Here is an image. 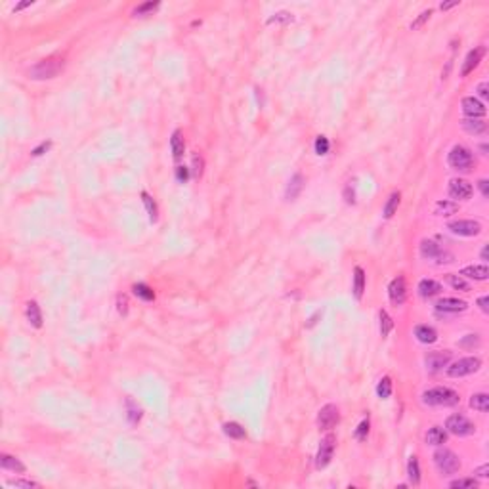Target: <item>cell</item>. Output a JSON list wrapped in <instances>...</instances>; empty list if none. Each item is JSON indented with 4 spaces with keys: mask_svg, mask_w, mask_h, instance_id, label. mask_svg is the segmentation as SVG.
Returning <instances> with one entry per match:
<instances>
[{
    "mask_svg": "<svg viewBox=\"0 0 489 489\" xmlns=\"http://www.w3.org/2000/svg\"><path fill=\"white\" fill-rule=\"evenodd\" d=\"M459 402H461L459 394L446 386H436V388L423 392V403L430 407H453Z\"/></svg>",
    "mask_w": 489,
    "mask_h": 489,
    "instance_id": "6da1fadb",
    "label": "cell"
},
{
    "mask_svg": "<svg viewBox=\"0 0 489 489\" xmlns=\"http://www.w3.org/2000/svg\"><path fill=\"white\" fill-rule=\"evenodd\" d=\"M293 21V13L289 11H277L273 13V17H270V23H289Z\"/></svg>",
    "mask_w": 489,
    "mask_h": 489,
    "instance_id": "7bdbcfd3",
    "label": "cell"
},
{
    "mask_svg": "<svg viewBox=\"0 0 489 489\" xmlns=\"http://www.w3.org/2000/svg\"><path fill=\"white\" fill-rule=\"evenodd\" d=\"M363 291H365V272L361 268H356L354 270V296L359 300L363 296Z\"/></svg>",
    "mask_w": 489,
    "mask_h": 489,
    "instance_id": "83f0119b",
    "label": "cell"
},
{
    "mask_svg": "<svg viewBox=\"0 0 489 489\" xmlns=\"http://www.w3.org/2000/svg\"><path fill=\"white\" fill-rule=\"evenodd\" d=\"M461 124H463V128H465L468 134H474V136L484 134V132L488 130V124H486L482 119H470V117H468V119H465Z\"/></svg>",
    "mask_w": 489,
    "mask_h": 489,
    "instance_id": "d4e9b609",
    "label": "cell"
},
{
    "mask_svg": "<svg viewBox=\"0 0 489 489\" xmlns=\"http://www.w3.org/2000/svg\"><path fill=\"white\" fill-rule=\"evenodd\" d=\"M33 4V0H27V2H21V4H17L15 8H13V11H19V10H23V8H27V6H31Z\"/></svg>",
    "mask_w": 489,
    "mask_h": 489,
    "instance_id": "11a10c76",
    "label": "cell"
},
{
    "mask_svg": "<svg viewBox=\"0 0 489 489\" xmlns=\"http://www.w3.org/2000/svg\"><path fill=\"white\" fill-rule=\"evenodd\" d=\"M447 163L453 170H461V172H467L470 170V166L474 163V155L472 151L465 147V145H455L449 155H447Z\"/></svg>",
    "mask_w": 489,
    "mask_h": 489,
    "instance_id": "277c9868",
    "label": "cell"
},
{
    "mask_svg": "<svg viewBox=\"0 0 489 489\" xmlns=\"http://www.w3.org/2000/svg\"><path fill=\"white\" fill-rule=\"evenodd\" d=\"M470 407L476 409V411H480V413H488L489 411V396L488 394H484V392L474 394V396L470 398Z\"/></svg>",
    "mask_w": 489,
    "mask_h": 489,
    "instance_id": "4316f807",
    "label": "cell"
},
{
    "mask_svg": "<svg viewBox=\"0 0 489 489\" xmlns=\"http://www.w3.org/2000/svg\"><path fill=\"white\" fill-rule=\"evenodd\" d=\"M461 105H463V113H465L467 117H470V119H480V117L486 115V105H484L478 98H474V96L465 98Z\"/></svg>",
    "mask_w": 489,
    "mask_h": 489,
    "instance_id": "4fadbf2b",
    "label": "cell"
},
{
    "mask_svg": "<svg viewBox=\"0 0 489 489\" xmlns=\"http://www.w3.org/2000/svg\"><path fill=\"white\" fill-rule=\"evenodd\" d=\"M141 199H143V205L147 208V214H149V220L151 222H157V214H159V210H157V203L153 201V197L149 193H141Z\"/></svg>",
    "mask_w": 489,
    "mask_h": 489,
    "instance_id": "d6a6232c",
    "label": "cell"
},
{
    "mask_svg": "<svg viewBox=\"0 0 489 489\" xmlns=\"http://www.w3.org/2000/svg\"><path fill=\"white\" fill-rule=\"evenodd\" d=\"M170 149H172V157H174L176 161L184 157L185 143H184V136H182V132H180V130L172 132V138H170Z\"/></svg>",
    "mask_w": 489,
    "mask_h": 489,
    "instance_id": "cb8c5ba5",
    "label": "cell"
},
{
    "mask_svg": "<svg viewBox=\"0 0 489 489\" xmlns=\"http://www.w3.org/2000/svg\"><path fill=\"white\" fill-rule=\"evenodd\" d=\"M304 184H306L304 176L296 172V174L291 178L289 185H287V191H285V197H287V201H294L296 197L300 195V191L304 189Z\"/></svg>",
    "mask_w": 489,
    "mask_h": 489,
    "instance_id": "ac0fdd59",
    "label": "cell"
},
{
    "mask_svg": "<svg viewBox=\"0 0 489 489\" xmlns=\"http://www.w3.org/2000/svg\"><path fill=\"white\" fill-rule=\"evenodd\" d=\"M25 315H27V321H29L34 329H40V327H42V314H40V308H38V304H36L34 300L27 302Z\"/></svg>",
    "mask_w": 489,
    "mask_h": 489,
    "instance_id": "7402d4cb",
    "label": "cell"
},
{
    "mask_svg": "<svg viewBox=\"0 0 489 489\" xmlns=\"http://www.w3.org/2000/svg\"><path fill=\"white\" fill-rule=\"evenodd\" d=\"M377 394H379V398H382V400H388V398H390V396H392L390 377H384V379H381L379 386H377Z\"/></svg>",
    "mask_w": 489,
    "mask_h": 489,
    "instance_id": "e575fe53",
    "label": "cell"
},
{
    "mask_svg": "<svg viewBox=\"0 0 489 489\" xmlns=\"http://www.w3.org/2000/svg\"><path fill=\"white\" fill-rule=\"evenodd\" d=\"M407 476H409V482L417 486L421 482V468H419V459L417 457H409V463H407Z\"/></svg>",
    "mask_w": 489,
    "mask_h": 489,
    "instance_id": "f1b7e54d",
    "label": "cell"
},
{
    "mask_svg": "<svg viewBox=\"0 0 489 489\" xmlns=\"http://www.w3.org/2000/svg\"><path fill=\"white\" fill-rule=\"evenodd\" d=\"M468 308V304L461 298H451V296H446V298H440L436 302V310L440 314H461Z\"/></svg>",
    "mask_w": 489,
    "mask_h": 489,
    "instance_id": "7c38bea8",
    "label": "cell"
},
{
    "mask_svg": "<svg viewBox=\"0 0 489 489\" xmlns=\"http://www.w3.org/2000/svg\"><path fill=\"white\" fill-rule=\"evenodd\" d=\"M459 346L468 348V350L474 348V346H480V337H478V335H467V337L459 342Z\"/></svg>",
    "mask_w": 489,
    "mask_h": 489,
    "instance_id": "b9f144b4",
    "label": "cell"
},
{
    "mask_svg": "<svg viewBox=\"0 0 489 489\" xmlns=\"http://www.w3.org/2000/svg\"><path fill=\"white\" fill-rule=\"evenodd\" d=\"M388 296L394 306H402L405 302V279L402 275L392 279L390 287H388Z\"/></svg>",
    "mask_w": 489,
    "mask_h": 489,
    "instance_id": "9a60e30c",
    "label": "cell"
},
{
    "mask_svg": "<svg viewBox=\"0 0 489 489\" xmlns=\"http://www.w3.org/2000/svg\"><path fill=\"white\" fill-rule=\"evenodd\" d=\"M126 409H128V423H130V424H136L141 419L140 407H138V405H136V403H134L130 398H128V400H126Z\"/></svg>",
    "mask_w": 489,
    "mask_h": 489,
    "instance_id": "f35d334b",
    "label": "cell"
},
{
    "mask_svg": "<svg viewBox=\"0 0 489 489\" xmlns=\"http://www.w3.org/2000/svg\"><path fill=\"white\" fill-rule=\"evenodd\" d=\"M134 294L138 296V298H141V300H145V302H149V300H153L155 298V293H153V289H149L147 285H143V283H138V285H134Z\"/></svg>",
    "mask_w": 489,
    "mask_h": 489,
    "instance_id": "836d02e7",
    "label": "cell"
},
{
    "mask_svg": "<svg viewBox=\"0 0 489 489\" xmlns=\"http://www.w3.org/2000/svg\"><path fill=\"white\" fill-rule=\"evenodd\" d=\"M478 306L484 314H489V296H482V298H478Z\"/></svg>",
    "mask_w": 489,
    "mask_h": 489,
    "instance_id": "f907efd6",
    "label": "cell"
},
{
    "mask_svg": "<svg viewBox=\"0 0 489 489\" xmlns=\"http://www.w3.org/2000/svg\"><path fill=\"white\" fill-rule=\"evenodd\" d=\"M486 54V48L484 46H478V48H474V50H470L467 55V59H465V63H463V69H461V75L467 76L470 75L476 67L480 65V61H482V57Z\"/></svg>",
    "mask_w": 489,
    "mask_h": 489,
    "instance_id": "5bb4252c",
    "label": "cell"
},
{
    "mask_svg": "<svg viewBox=\"0 0 489 489\" xmlns=\"http://www.w3.org/2000/svg\"><path fill=\"white\" fill-rule=\"evenodd\" d=\"M400 199H402L400 191H394V193L388 197V201H386V205H384V218H392L394 214H396V210H398V207H400Z\"/></svg>",
    "mask_w": 489,
    "mask_h": 489,
    "instance_id": "4dcf8cb0",
    "label": "cell"
},
{
    "mask_svg": "<svg viewBox=\"0 0 489 489\" xmlns=\"http://www.w3.org/2000/svg\"><path fill=\"white\" fill-rule=\"evenodd\" d=\"M50 145H52L50 141H42V143H40L38 147H34L33 153H31V155H34V157H38V155H42L44 151H48V149H50Z\"/></svg>",
    "mask_w": 489,
    "mask_h": 489,
    "instance_id": "c3c4849f",
    "label": "cell"
},
{
    "mask_svg": "<svg viewBox=\"0 0 489 489\" xmlns=\"http://www.w3.org/2000/svg\"><path fill=\"white\" fill-rule=\"evenodd\" d=\"M0 467L4 468V470L17 472V474H23V472L27 470V468H25V465H23L17 457L6 455V453H2V455H0Z\"/></svg>",
    "mask_w": 489,
    "mask_h": 489,
    "instance_id": "44dd1931",
    "label": "cell"
},
{
    "mask_svg": "<svg viewBox=\"0 0 489 489\" xmlns=\"http://www.w3.org/2000/svg\"><path fill=\"white\" fill-rule=\"evenodd\" d=\"M457 210H459V205H457L455 201H438L434 205V214L438 216H451V214H455Z\"/></svg>",
    "mask_w": 489,
    "mask_h": 489,
    "instance_id": "484cf974",
    "label": "cell"
},
{
    "mask_svg": "<svg viewBox=\"0 0 489 489\" xmlns=\"http://www.w3.org/2000/svg\"><path fill=\"white\" fill-rule=\"evenodd\" d=\"M474 474H478L480 478H488L489 476V465H482L480 468L474 470Z\"/></svg>",
    "mask_w": 489,
    "mask_h": 489,
    "instance_id": "f5cc1de1",
    "label": "cell"
},
{
    "mask_svg": "<svg viewBox=\"0 0 489 489\" xmlns=\"http://www.w3.org/2000/svg\"><path fill=\"white\" fill-rule=\"evenodd\" d=\"M379 317H381V335L382 337H388L392 327H394V321H392V317L388 315V312H384V310H381Z\"/></svg>",
    "mask_w": 489,
    "mask_h": 489,
    "instance_id": "74e56055",
    "label": "cell"
},
{
    "mask_svg": "<svg viewBox=\"0 0 489 489\" xmlns=\"http://www.w3.org/2000/svg\"><path fill=\"white\" fill-rule=\"evenodd\" d=\"M476 92L480 94V98L488 99L489 98V84L488 82H480L478 88H476Z\"/></svg>",
    "mask_w": 489,
    "mask_h": 489,
    "instance_id": "7dc6e473",
    "label": "cell"
},
{
    "mask_svg": "<svg viewBox=\"0 0 489 489\" xmlns=\"http://www.w3.org/2000/svg\"><path fill=\"white\" fill-rule=\"evenodd\" d=\"M335 446H337V438L333 434H327L321 440V446H319V451H317V457H315V467L325 468L331 463L333 453H335Z\"/></svg>",
    "mask_w": 489,
    "mask_h": 489,
    "instance_id": "30bf717a",
    "label": "cell"
},
{
    "mask_svg": "<svg viewBox=\"0 0 489 489\" xmlns=\"http://www.w3.org/2000/svg\"><path fill=\"white\" fill-rule=\"evenodd\" d=\"M421 256H423V258H428V260L440 262V258H444V256H447V254L444 252V249H442L436 241L424 239L423 243H421Z\"/></svg>",
    "mask_w": 489,
    "mask_h": 489,
    "instance_id": "2e32d148",
    "label": "cell"
},
{
    "mask_svg": "<svg viewBox=\"0 0 489 489\" xmlns=\"http://www.w3.org/2000/svg\"><path fill=\"white\" fill-rule=\"evenodd\" d=\"M442 291H444L442 283L434 281V279H421V283H419V294L423 298H432V296L440 294Z\"/></svg>",
    "mask_w": 489,
    "mask_h": 489,
    "instance_id": "ffe728a7",
    "label": "cell"
},
{
    "mask_svg": "<svg viewBox=\"0 0 489 489\" xmlns=\"http://www.w3.org/2000/svg\"><path fill=\"white\" fill-rule=\"evenodd\" d=\"M63 69V59L59 57H48L38 61L36 65H33L29 69V76L34 80H48V78H54L61 73Z\"/></svg>",
    "mask_w": 489,
    "mask_h": 489,
    "instance_id": "7a4b0ae2",
    "label": "cell"
},
{
    "mask_svg": "<svg viewBox=\"0 0 489 489\" xmlns=\"http://www.w3.org/2000/svg\"><path fill=\"white\" fill-rule=\"evenodd\" d=\"M367 434H369V421L365 419V421L359 423L358 430H356V438H358L359 442H363V440L367 438Z\"/></svg>",
    "mask_w": 489,
    "mask_h": 489,
    "instance_id": "ee69618b",
    "label": "cell"
},
{
    "mask_svg": "<svg viewBox=\"0 0 489 489\" xmlns=\"http://www.w3.org/2000/svg\"><path fill=\"white\" fill-rule=\"evenodd\" d=\"M446 428H447V432H451V434H455V436H461V438H463V436L474 434V430H476V426L470 423L465 415H459V413L451 415V417L447 419Z\"/></svg>",
    "mask_w": 489,
    "mask_h": 489,
    "instance_id": "8992f818",
    "label": "cell"
},
{
    "mask_svg": "<svg viewBox=\"0 0 489 489\" xmlns=\"http://www.w3.org/2000/svg\"><path fill=\"white\" fill-rule=\"evenodd\" d=\"M451 363V352L444 350V352H430L424 358V365L430 373H440V371L447 367Z\"/></svg>",
    "mask_w": 489,
    "mask_h": 489,
    "instance_id": "8fae6325",
    "label": "cell"
},
{
    "mask_svg": "<svg viewBox=\"0 0 489 489\" xmlns=\"http://www.w3.org/2000/svg\"><path fill=\"white\" fill-rule=\"evenodd\" d=\"M193 172H195V176H201L203 174V159L201 157H193Z\"/></svg>",
    "mask_w": 489,
    "mask_h": 489,
    "instance_id": "681fc988",
    "label": "cell"
},
{
    "mask_svg": "<svg viewBox=\"0 0 489 489\" xmlns=\"http://www.w3.org/2000/svg\"><path fill=\"white\" fill-rule=\"evenodd\" d=\"M415 337L423 344H434L438 340V331L430 325H417L415 327Z\"/></svg>",
    "mask_w": 489,
    "mask_h": 489,
    "instance_id": "d6986e66",
    "label": "cell"
},
{
    "mask_svg": "<svg viewBox=\"0 0 489 489\" xmlns=\"http://www.w3.org/2000/svg\"><path fill=\"white\" fill-rule=\"evenodd\" d=\"M453 6H459V0H455V2H447V4H442L440 8H442V10H449V8H453Z\"/></svg>",
    "mask_w": 489,
    "mask_h": 489,
    "instance_id": "9f6ffc18",
    "label": "cell"
},
{
    "mask_svg": "<svg viewBox=\"0 0 489 489\" xmlns=\"http://www.w3.org/2000/svg\"><path fill=\"white\" fill-rule=\"evenodd\" d=\"M430 15H432V10L421 11V13H419V17H417V19L411 23V29H419V27H421L424 21H428V19H430Z\"/></svg>",
    "mask_w": 489,
    "mask_h": 489,
    "instance_id": "f6af8a7d",
    "label": "cell"
},
{
    "mask_svg": "<svg viewBox=\"0 0 489 489\" xmlns=\"http://www.w3.org/2000/svg\"><path fill=\"white\" fill-rule=\"evenodd\" d=\"M340 421V413H338V407L337 405H333V403H327L323 405L321 409H319V413H317V426L321 428V430H331V428H335Z\"/></svg>",
    "mask_w": 489,
    "mask_h": 489,
    "instance_id": "ba28073f",
    "label": "cell"
},
{
    "mask_svg": "<svg viewBox=\"0 0 489 489\" xmlns=\"http://www.w3.org/2000/svg\"><path fill=\"white\" fill-rule=\"evenodd\" d=\"M461 275L463 277H468V279H474V281H486L489 277V270L486 264H476V266H467L461 270Z\"/></svg>",
    "mask_w": 489,
    "mask_h": 489,
    "instance_id": "e0dca14e",
    "label": "cell"
},
{
    "mask_svg": "<svg viewBox=\"0 0 489 489\" xmlns=\"http://www.w3.org/2000/svg\"><path fill=\"white\" fill-rule=\"evenodd\" d=\"M8 486H13V488H23V489H33V488H40L38 482H33V480H8Z\"/></svg>",
    "mask_w": 489,
    "mask_h": 489,
    "instance_id": "ab89813d",
    "label": "cell"
},
{
    "mask_svg": "<svg viewBox=\"0 0 489 489\" xmlns=\"http://www.w3.org/2000/svg\"><path fill=\"white\" fill-rule=\"evenodd\" d=\"M224 434L229 436V438H233V440H243V438H247V432H245V428H243L239 423H226L224 424Z\"/></svg>",
    "mask_w": 489,
    "mask_h": 489,
    "instance_id": "f546056e",
    "label": "cell"
},
{
    "mask_svg": "<svg viewBox=\"0 0 489 489\" xmlns=\"http://www.w3.org/2000/svg\"><path fill=\"white\" fill-rule=\"evenodd\" d=\"M482 260H488V247L482 249Z\"/></svg>",
    "mask_w": 489,
    "mask_h": 489,
    "instance_id": "6f0895ef",
    "label": "cell"
},
{
    "mask_svg": "<svg viewBox=\"0 0 489 489\" xmlns=\"http://www.w3.org/2000/svg\"><path fill=\"white\" fill-rule=\"evenodd\" d=\"M447 442V432L442 426H432L428 432H426V444L430 446H444Z\"/></svg>",
    "mask_w": 489,
    "mask_h": 489,
    "instance_id": "603a6c76",
    "label": "cell"
},
{
    "mask_svg": "<svg viewBox=\"0 0 489 489\" xmlns=\"http://www.w3.org/2000/svg\"><path fill=\"white\" fill-rule=\"evenodd\" d=\"M447 191H449V197L455 199V201H468L472 197V193H474V187L465 178H453L449 182Z\"/></svg>",
    "mask_w": 489,
    "mask_h": 489,
    "instance_id": "9c48e42d",
    "label": "cell"
},
{
    "mask_svg": "<svg viewBox=\"0 0 489 489\" xmlns=\"http://www.w3.org/2000/svg\"><path fill=\"white\" fill-rule=\"evenodd\" d=\"M449 488L453 489H474L478 488V482L474 478H459V480H453L451 484H449Z\"/></svg>",
    "mask_w": 489,
    "mask_h": 489,
    "instance_id": "8d00e7d4",
    "label": "cell"
},
{
    "mask_svg": "<svg viewBox=\"0 0 489 489\" xmlns=\"http://www.w3.org/2000/svg\"><path fill=\"white\" fill-rule=\"evenodd\" d=\"M434 465L436 468L444 474V476H451V474H457L459 468H461V461L459 457L451 451V449H438L434 453Z\"/></svg>",
    "mask_w": 489,
    "mask_h": 489,
    "instance_id": "3957f363",
    "label": "cell"
},
{
    "mask_svg": "<svg viewBox=\"0 0 489 489\" xmlns=\"http://www.w3.org/2000/svg\"><path fill=\"white\" fill-rule=\"evenodd\" d=\"M315 153L317 155H327L329 153V140L325 136H317L315 140Z\"/></svg>",
    "mask_w": 489,
    "mask_h": 489,
    "instance_id": "60d3db41",
    "label": "cell"
},
{
    "mask_svg": "<svg viewBox=\"0 0 489 489\" xmlns=\"http://www.w3.org/2000/svg\"><path fill=\"white\" fill-rule=\"evenodd\" d=\"M447 281H449V285L453 287V289H457V291H470V283L465 279V277H461V275H455V273H449L447 275Z\"/></svg>",
    "mask_w": 489,
    "mask_h": 489,
    "instance_id": "1f68e13d",
    "label": "cell"
},
{
    "mask_svg": "<svg viewBox=\"0 0 489 489\" xmlns=\"http://www.w3.org/2000/svg\"><path fill=\"white\" fill-rule=\"evenodd\" d=\"M128 306V300H126V296H119V312L120 314H126V308Z\"/></svg>",
    "mask_w": 489,
    "mask_h": 489,
    "instance_id": "db71d44e",
    "label": "cell"
},
{
    "mask_svg": "<svg viewBox=\"0 0 489 489\" xmlns=\"http://www.w3.org/2000/svg\"><path fill=\"white\" fill-rule=\"evenodd\" d=\"M187 178H189V168L187 166H178L176 168V180L178 182H187Z\"/></svg>",
    "mask_w": 489,
    "mask_h": 489,
    "instance_id": "bcb514c9",
    "label": "cell"
},
{
    "mask_svg": "<svg viewBox=\"0 0 489 489\" xmlns=\"http://www.w3.org/2000/svg\"><path fill=\"white\" fill-rule=\"evenodd\" d=\"M480 367H482V359L480 358H461L457 359L455 363L447 365V375L451 379H461V377H468V375L480 371Z\"/></svg>",
    "mask_w": 489,
    "mask_h": 489,
    "instance_id": "5b68a950",
    "label": "cell"
},
{
    "mask_svg": "<svg viewBox=\"0 0 489 489\" xmlns=\"http://www.w3.org/2000/svg\"><path fill=\"white\" fill-rule=\"evenodd\" d=\"M447 229L461 237H476L482 231V224L476 220H455V222H449Z\"/></svg>",
    "mask_w": 489,
    "mask_h": 489,
    "instance_id": "52a82bcc",
    "label": "cell"
},
{
    "mask_svg": "<svg viewBox=\"0 0 489 489\" xmlns=\"http://www.w3.org/2000/svg\"><path fill=\"white\" fill-rule=\"evenodd\" d=\"M159 8V2H143L140 6H136L134 10H132V15L134 17H141V15H145V13H149V11H155Z\"/></svg>",
    "mask_w": 489,
    "mask_h": 489,
    "instance_id": "d590c367",
    "label": "cell"
},
{
    "mask_svg": "<svg viewBox=\"0 0 489 489\" xmlns=\"http://www.w3.org/2000/svg\"><path fill=\"white\" fill-rule=\"evenodd\" d=\"M478 187H480V191H482V195L489 197V182L486 180V178H482V180H480Z\"/></svg>",
    "mask_w": 489,
    "mask_h": 489,
    "instance_id": "816d5d0a",
    "label": "cell"
}]
</instances>
